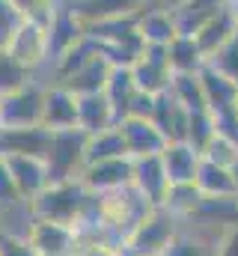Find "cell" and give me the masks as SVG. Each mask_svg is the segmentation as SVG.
Masks as SVG:
<instances>
[{"mask_svg": "<svg viewBox=\"0 0 238 256\" xmlns=\"http://www.w3.org/2000/svg\"><path fill=\"white\" fill-rule=\"evenodd\" d=\"M86 202H90V191L84 188V182L68 179V182H51L36 200L27 202V212L36 220H57V224L78 226Z\"/></svg>", "mask_w": 238, "mask_h": 256, "instance_id": "obj_1", "label": "cell"}, {"mask_svg": "<svg viewBox=\"0 0 238 256\" xmlns=\"http://www.w3.org/2000/svg\"><path fill=\"white\" fill-rule=\"evenodd\" d=\"M178 218H173L167 208H152L119 244V256H164L170 244L176 242Z\"/></svg>", "mask_w": 238, "mask_h": 256, "instance_id": "obj_2", "label": "cell"}, {"mask_svg": "<svg viewBox=\"0 0 238 256\" xmlns=\"http://www.w3.org/2000/svg\"><path fill=\"white\" fill-rule=\"evenodd\" d=\"M155 206L146 202V196L134 185L119 188V191L102 194V230L110 236V242L122 244V238L152 212Z\"/></svg>", "mask_w": 238, "mask_h": 256, "instance_id": "obj_3", "label": "cell"}, {"mask_svg": "<svg viewBox=\"0 0 238 256\" xmlns=\"http://www.w3.org/2000/svg\"><path fill=\"white\" fill-rule=\"evenodd\" d=\"M86 131L80 128H66V131H51V146L45 155L51 182H68L80 179L86 167Z\"/></svg>", "mask_w": 238, "mask_h": 256, "instance_id": "obj_4", "label": "cell"}, {"mask_svg": "<svg viewBox=\"0 0 238 256\" xmlns=\"http://www.w3.org/2000/svg\"><path fill=\"white\" fill-rule=\"evenodd\" d=\"M3 51L18 66H24L27 72H36L42 63L51 60L48 27L39 21H15L9 36L3 39Z\"/></svg>", "mask_w": 238, "mask_h": 256, "instance_id": "obj_5", "label": "cell"}, {"mask_svg": "<svg viewBox=\"0 0 238 256\" xmlns=\"http://www.w3.org/2000/svg\"><path fill=\"white\" fill-rule=\"evenodd\" d=\"M45 92H48V86H42V84H36V80H27L24 86L6 92V96H3V104H0V122H3V128L42 126Z\"/></svg>", "mask_w": 238, "mask_h": 256, "instance_id": "obj_6", "label": "cell"}, {"mask_svg": "<svg viewBox=\"0 0 238 256\" xmlns=\"http://www.w3.org/2000/svg\"><path fill=\"white\" fill-rule=\"evenodd\" d=\"M134 80L140 86V92L149 96H161L170 90L173 84V68H170V57H167V45H146L140 60L131 66Z\"/></svg>", "mask_w": 238, "mask_h": 256, "instance_id": "obj_7", "label": "cell"}, {"mask_svg": "<svg viewBox=\"0 0 238 256\" xmlns=\"http://www.w3.org/2000/svg\"><path fill=\"white\" fill-rule=\"evenodd\" d=\"M27 242L36 248L39 256H72L78 248V230L57 220H36L30 218L27 224Z\"/></svg>", "mask_w": 238, "mask_h": 256, "instance_id": "obj_8", "label": "cell"}, {"mask_svg": "<svg viewBox=\"0 0 238 256\" xmlns=\"http://www.w3.org/2000/svg\"><path fill=\"white\" fill-rule=\"evenodd\" d=\"M131 179H134V158L131 155L86 164L84 173H80L84 188L92 194H110V191H119V188H128Z\"/></svg>", "mask_w": 238, "mask_h": 256, "instance_id": "obj_9", "label": "cell"}, {"mask_svg": "<svg viewBox=\"0 0 238 256\" xmlns=\"http://www.w3.org/2000/svg\"><path fill=\"white\" fill-rule=\"evenodd\" d=\"M80 39H86V21L72 9V3H57V12L48 24V48H51V63L62 57L68 48H74Z\"/></svg>", "mask_w": 238, "mask_h": 256, "instance_id": "obj_10", "label": "cell"}, {"mask_svg": "<svg viewBox=\"0 0 238 256\" xmlns=\"http://www.w3.org/2000/svg\"><path fill=\"white\" fill-rule=\"evenodd\" d=\"M119 128H122V137H125V146H128L131 158L161 155L164 146L170 143L161 134V128L155 126L152 120H146V116H125V120H119Z\"/></svg>", "mask_w": 238, "mask_h": 256, "instance_id": "obj_11", "label": "cell"}, {"mask_svg": "<svg viewBox=\"0 0 238 256\" xmlns=\"http://www.w3.org/2000/svg\"><path fill=\"white\" fill-rule=\"evenodd\" d=\"M9 161V170L15 176V185L24 202L36 200L39 194L51 185V173H48V164L45 158L39 155H3Z\"/></svg>", "mask_w": 238, "mask_h": 256, "instance_id": "obj_12", "label": "cell"}, {"mask_svg": "<svg viewBox=\"0 0 238 256\" xmlns=\"http://www.w3.org/2000/svg\"><path fill=\"white\" fill-rule=\"evenodd\" d=\"M131 185L146 196L149 206L161 208V206H164V196L170 191V176H167V170H164L161 155L134 158V179H131Z\"/></svg>", "mask_w": 238, "mask_h": 256, "instance_id": "obj_13", "label": "cell"}, {"mask_svg": "<svg viewBox=\"0 0 238 256\" xmlns=\"http://www.w3.org/2000/svg\"><path fill=\"white\" fill-rule=\"evenodd\" d=\"M200 80H202L206 104H208V110H212V114L236 110V104H238V80H232L230 74H224L218 66H212V63L202 66Z\"/></svg>", "mask_w": 238, "mask_h": 256, "instance_id": "obj_14", "label": "cell"}, {"mask_svg": "<svg viewBox=\"0 0 238 256\" xmlns=\"http://www.w3.org/2000/svg\"><path fill=\"white\" fill-rule=\"evenodd\" d=\"M51 146V128H3L0 131V155H39L45 158Z\"/></svg>", "mask_w": 238, "mask_h": 256, "instance_id": "obj_15", "label": "cell"}, {"mask_svg": "<svg viewBox=\"0 0 238 256\" xmlns=\"http://www.w3.org/2000/svg\"><path fill=\"white\" fill-rule=\"evenodd\" d=\"M42 126L51 128V131L78 128V96H74L72 90H66L62 84H51L48 92H45Z\"/></svg>", "mask_w": 238, "mask_h": 256, "instance_id": "obj_16", "label": "cell"}, {"mask_svg": "<svg viewBox=\"0 0 238 256\" xmlns=\"http://www.w3.org/2000/svg\"><path fill=\"white\" fill-rule=\"evenodd\" d=\"M188 220L190 224H202V226H214L218 232L236 230L238 226V194H230V196H202V202L196 206V212Z\"/></svg>", "mask_w": 238, "mask_h": 256, "instance_id": "obj_17", "label": "cell"}, {"mask_svg": "<svg viewBox=\"0 0 238 256\" xmlns=\"http://www.w3.org/2000/svg\"><path fill=\"white\" fill-rule=\"evenodd\" d=\"M119 126L116 108L110 104V98L104 92H90V96H78V128L86 134H98L104 128Z\"/></svg>", "mask_w": 238, "mask_h": 256, "instance_id": "obj_18", "label": "cell"}, {"mask_svg": "<svg viewBox=\"0 0 238 256\" xmlns=\"http://www.w3.org/2000/svg\"><path fill=\"white\" fill-rule=\"evenodd\" d=\"M236 33H238V18H236V12H232V3H230V6L220 9L214 18H208V21L194 33V39H196V45L202 48L206 60H212Z\"/></svg>", "mask_w": 238, "mask_h": 256, "instance_id": "obj_19", "label": "cell"}, {"mask_svg": "<svg viewBox=\"0 0 238 256\" xmlns=\"http://www.w3.org/2000/svg\"><path fill=\"white\" fill-rule=\"evenodd\" d=\"M137 33L143 36L146 45H170L178 36V18L173 9L164 6H146L137 21Z\"/></svg>", "mask_w": 238, "mask_h": 256, "instance_id": "obj_20", "label": "cell"}, {"mask_svg": "<svg viewBox=\"0 0 238 256\" xmlns=\"http://www.w3.org/2000/svg\"><path fill=\"white\" fill-rule=\"evenodd\" d=\"M152 122L161 128V134L176 143V140H188V122H190V110H184L176 98L167 92L155 96V110H152Z\"/></svg>", "mask_w": 238, "mask_h": 256, "instance_id": "obj_21", "label": "cell"}, {"mask_svg": "<svg viewBox=\"0 0 238 256\" xmlns=\"http://www.w3.org/2000/svg\"><path fill=\"white\" fill-rule=\"evenodd\" d=\"M72 9L86 21V24H98V21H110V18H125V15H137L149 6V0H68Z\"/></svg>", "mask_w": 238, "mask_h": 256, "instance_id": "obj_22", "label": "cell"}, {"mask_svg": "<svg viewBox=\"0 0 238 256\" xmlns=\"http://www.w3.org/2000/svg\"><path fill=\"white\" fill-rule=\"evenodd\" d=\"M161 161H164V170H167L170 185H173V182H194V179H196V170H200L202 155H200L190 143L176 140V143H167V146H164Z\"/></svg>", "mask_w": 238, "mask_h": 256, "instance_id": "obj_23", "label": "cell"}, {"mask_svg": "<svg viewBox=\"0 0 238 256\" xmlns=\"http://www.w3.org/2000/svg\"><path fill=\"white\" fill-rule=\"evenodd\" d=\"M110 72H114V66L108 63L102 54L96 57V60H90V63L84 66L80 72H74L68 80H62V86L66 90H72L74 96H90V92H104V86H108V78H110Z\"/></svg>", "mask_w": 238, "mask_h": 256, "instance_id": "obj_24", "label": "cell"}, {"mask_svg": "<svg viewBox=\"0 0 238 256\" xmlns=\"http://www.w3.org/2000/svg\"><path fill=\"white\" fill-rule=\"evenodd\" d=\"M200 191L206 196H230V194H238V182H236V173L230 167H220L208 158L200 161V170H196V179Z\"/></svg>", "mask_w": 238, "mask_h": 256, "instance_id": "obj_25", "label": "cell"}, {"mask_svg": "<svg viewBox=\"0 0 238 256\" xmlns=\"http://www.w3.org/2000/svg\"><path fill=\"white\" fill-rule=\"evenodd\" d=\"M137 92H140V86H137V80H134V72L131 68H125V66H114V72H110V78H108V86H104V96L110 98V104L116 108V116H128V108H131V102L137 98Z\"/></svg>", "mask_w": 238, "mask_h": 256, "instance_id": "obj_26", "label": "cell"}, {"mask_svg": "<svg viewBox=\"0 0 238 256\" xmlns=\"http://www.w3.org/2000/svg\"><path fill=\"white\" fill-rule=\"evenodd\" d=\"M167 57H170L173 74H178V72H202V66L208 63L202 48L196 45V39L188 36V33H178L176 39L167 45Z\"/></svg>", "mask_w": 238, "mask_h": 256, "instance_id": "obj_27", "label": "cell"}, {"mask_svg": "<svg viewBox=\"0 0 238 256\" xmlns=\"http://www.w3.org/2000/svg\"><path fill=\"white\" fill-rule=\"evenodd\" d=\"M125 155H128V146H125V137H122L119 126L86 137V164L108 161V158H125Z\"/></svg>", "mask_w": 238, "mask_h": 256, "instance_id": "obj_28", "label": "cell"}, {"mask_svg": "<svg viewBox=\"0 0 238 256\" xmlns=\"http://www.w3.org/2000/svg\"><path fill=\"white\" fill-rule=\"evenodd\" d=\"M232 0H188L182 9L176 12L178 18V33H188V36H194L208 18H214L220 9H226Z\"/></svg>", "mask_w": 238, "mask_h": 256, "instance_id": "obj_29", "label": "cell"}, {"mask_svg": "<svg viewBox=\"0 0 238 256\" xmlns=\"http://www.w3.org/2000/svg\"><path fill=\"white\" fill-rule=\"evenodd\" d=\"M170 96L176 98L184 110H208L206 104V90H202V80H200V72H178L173 74V84H170Z\"/></svg>", "mask_w": 238, "mask_h": 256, "instance_id": "obj_30", "label": "cell"}, {"mask_svg": "<svg viewBox=\"0 0 238 256\" xmlns=\"http://www.w3.org/2000/svg\"><path fill=\"white\" fill-rule=\"evenodd\" d=\"M202 196L206 194L200 191V185L196 182H173L170 185V191L164 196V206L161 208H167L173 218L178 220H188L194 212H196V206L202 202Z\"/></svg>", "mask_w": 238, "mask_h": 256, "instance_id": "obj_31", "label": "cell"}, {"mask_svg": "<svg viewBox=\"0 0 238 256\" xmlns=\"http://www.w3.org/2000/svg\"><path fill=\"white\" fill-rule=\"evenodd\" d=\"M98 57V45L86 36V39H80L74 48H68L62 57L54 60V84H62V80H68L74 72H80L84 66L90 63V60H96Z\"/></svg>", "mask_w": 238, "mask_h": 256, "instance_id": "obj_32", "label": "cell"}, {"mask_svg": "<svg viewBox=\"0 0 238 256\" xmlns=\"http://www.w3.org/2000/svg\"><path fill=\"white\" fill-rule=\"evenodd\" d=\"M9 6V12L18 21H39V24H51L54 12H57V0H3Z\"/></svg>", "mask_w": 238, "mask_h": 256, "instance_id": "obj_33", "label": "cell"}, {"mask_svg": "<svg viewBox=\"0 0 238 256\" xmlns=\"http://www.w3.org/2000/svg\"><path fill=\"white\" fill-rule=\"evenodd\" d=\"M214 134H218V126H214V114H212V110H194V114H190L188 140H184V143H190V146L202 155L206 146L214 140Z\"/></svg>", "mask_w": 238, "mask_h": 256, "instance_id": "obj_34", "label": "cell"}, {"mask_svg": "<svg viewBox=\"0 0 238 256\" xmlns=\"http://www.w3.org/2000/svg\"><path fill=\"white\" fill-rule=\"evenodd\" d=\"M30 74H33V72H27L24 66H18L3 48H0V96H6V92L24 86L27 80H33Z\"/></svg>", "mask_w": 238, "mask_h": 256, "instance_id": "obj_35", "label": "cell"}, {"mask_svg": "<svg viewBox=\"0 0 238 256\" xmlns=\"http://www.w3.org/2000/svg\"><path fill=\"white\" fill-rule=\"evenodd\" d=\"M164 256H218V242L208 244L196 236H188V232H178L176 242L170 244V250Z\"/></svg>", "mask_w": 238, "mask_h": 256, "instance_id": "obj_36", "label": "cell"}, {"mask_svg": "<svg viewBox=\"0 0 238 256\" xmlns=\"http://www.w3.org/2000/svg\"><path fill=\"white\" fill-rule=\"evenodd\" d=\"M202 158H208V161H214V164H220V167H236L238 164V143H232L230 137H224V134H214V140L206 146V152H202Z\"/></svg>", "mask_w": 238, "mask_h": 256, "instance_id": "obj_37", "label": "cell"}, {"mask_svg": "<svg viewBox=\"0 0 238 256\" xmlns=\"http://www.w3.org/2000/svg\"><path fill=\"white\" fill-rule=\"evenodd\" d=\"M18 206H27V202H24L21 194H18L15 176H12V170H9V161L0 155V208H3V214H6V212H12V208H18Z\"/></svg>", "mask_w": 238, "mask_h": 256, "instance_id": "obj_38", "label": "cell"}, {"mask_svg": "<svg viewBox=\"0 0 238 256\" xmlns=\"http://www.w3.org/2000/svg\"><path fill=\"white\" fill-rule=\"evenodd\" d=\"M0 256H39L24 232H9L0 226Z\"/></svg>", "mask_w": 238, "mask_h": 256, "instance_id": "obj_39", "label": "cell"}, {"mask_svg": "<svg viewBox=\"0 0 238 256\" xmlns=\"http://www.w3.org/2000/svg\"><path fill=\"white\" fill-rule=\"evenodd\" d=\"M208 63L218 66V68H220L224 74H230L232 80H238V33L214 54V57H212V60H208Z\"/></svg>", "mask_w": 238, "mask_h": 256, "instance_id": "obj_40", "label": "cell"}, {"mask_svg": "<svg viewBox=\"0 0 238 256\" xmlns=\"http://www.w3.org/2000/svg\"><path fill=\"white\" fill-rule=\"evenodd\" d=\"M218 256H238V226L218 236Z\"/></svg>", "mask_w": 238, "mask_h": 256, "instance_id": "obj_41", "label": "cell"}, {"mask_svg": "<svg viewBox=\"0 0 238 256\" xmlns=\"http://www.w3.org/2000/svg\"><path fill=\"white\" fill-rule=\"evenodd\" d=\"M149 3H152V6H164V9H173V12H178L188 0H149Z\"/></svg>", "mask_w": 238, "mask_h": 256, "instance_id": "obj_42", "label": "cell"}, {"mask_svg": "<svg viewBox=\"0 0 238 256\" xmlns=\"http://www.w3.org/2000/svg\"><path fill=\"white\" fill-rule=\"evenodd\" d=\"M232 12H236V18H238V0H232Z\"/></svg>", "mask_w": 238, "mask_h": 256, "instance_id": "obj_43", "label": "cell"}, {"mask_svg": "<svg viewBox=\"0 0 238 256\" xmlns=\"http://www.w3.org/2000/svg\"><path fill=\"white\" fill-rule=\"evenodd\" d=\"M232 173H236V182H238V164H236V167H232Z\"/></svg>", "mask_w": 238, "mask_h": 256, "instance_id": "obj_44", "label": "cell"}, {"mask_svg": "<svg viewBox=\"0 0 238 256\" xmlns=\"http://www.w3.org/2000/svg\"><path fill=\"white\" fill-rule=\"evenodd\" d=\"M0 104H3V96H0ZM0 131H3V122H0Z\"/></svg>", "mask_w": 238, "mask_h": 256, "instance_id": "obj_45", "label": "cell"}, {"mask_svg": "<svg viewBox=\"0 0 238 256\" xmlns=\"http://www.w3.org/2000/svg\"><path fill=\"white\" fill-rule=\"evenodd\" d=\"M0 218H3V208H0Z\"/></svg>", "mask_w": 238, "mask_h": 256, "instance_id": "obj_46", "label": "cell"}, {"mask_svg": "<svg viewBox=\"0 0 238 256\" xmlns=\"http://www.w3.org/2000/svg\"><path fill=\"white\" fill-rule=\"evenodd\" d=\"M236 114H238V104H236Z\"/></svg>", "mask_w": 238, "mask_h": 256, "instance_id": "obj_47", "label": "cell"}]
</instances>
